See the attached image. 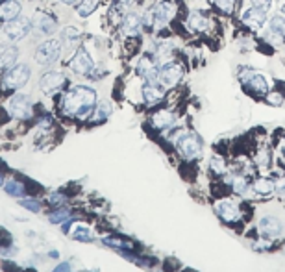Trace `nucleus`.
<instances>
[{
	"label": "nucleus",
	"instance_id": "34",
	"mask_svg": "<svg viewBox=\"0 0 285 272\" xmlns=\"http://www.w3.org/2000/svg\"><path fill=\"white\" fill-rule=\"evenodd\" d=\"M258 163L261 165V167H267L269 165V152L267 150H261L258 154Z\"/></svg>",
	"mask_w": 285,
	"mask_h": 272
},
{
	"label": "nucleus",
	"instance_id": "13",
	"mask_svg": "<svg viewBox=\"0 0 285 272\" xmlns=\"http://www.w3.org/2000/svg\"><path fill=\"white\" fill-rule=\"evenodd\" d=\"M137 73L141 74L142 78L147 80V82H154V84H158V65L152 61L150 58H141L139 59V65H137Z\"/></svg>",
	"mask_w": 285,
	"mask_h": 272
},
{
	"label": "nucleus",
	"instance_id": "19",
	"mask_svg": "<svg viewBox=\"0 0 285 272\" xmlns=\"http://www.w3.org/2000/svg\"><path fill=\"white\" fill-rule=\"evenodd\" d=\"M219 213H221V217L224 220H232V222L241 217L237 204H235V202H230V200H226V202H221V204H219Z\"/></svg>",
	"mask_w": 285,
	"mask_h": 272
},
{
	"label": "nucleus",
	"instance_id": "11",
	"mask_svg": "<svg viewBox=\"0 0 285 272\" xmlns=\"http://www.w3.org/2000/svg\"><path fill=\"white\" fill-rule=\"evenodd\" d=\"M70 69L76 74H87L93 69V59L89 58V54L85 52L84 48H80L78 52L74 54V58L70 59Z\"/></svg>",
	"mask_w": 285,
	"mask_h": 272
},
{
	"label": "nucleus",
	"instance_id": "36",
	"mask_svg": "<svg viewBox=\"0 0 285 272\" xmlns=\"http://www.w3.org/2000/svg\"><path fill=\"white\" fill-rule=\"evenodd\" d=\"M54 272H70V267H69V263H61L59 267L54 268Z\"/></svg>",
	"mask_w": 285,
	"mask_h": 272
},
{
	"label": "nucleus",
	"instance_id": "14",
	"mask_svg": "<svg viewBox=\"0 0 285 272\" xmlns=\"http://www.w3.org/2000/svg\"><path fill=\"white\" fill-rule=\"evenodd\" d=\"M150 11H152V15H154L156 26H161V24H165V22L170 19V15H172V6H170L169 2H156Z\"/></svg>",
	"mask_w": 285,
	"mask_h": 272
},
{
	"label": "nucleus",
	"instance_id": "33",
	"mask_svg": "<svg viewBox=\"0 0 285 272\" xmlns=\"http://www.w3.org/2000/svg\"><path fill=\"white\" fill-rule=\"evenodd\" d=\"M267 100H269V104H272V106H280L281 102H283V96H281L280 93H276V91H272V93H269Z\"/></svg>",
	"mask_w": 285,
	"mask_h": 272
},
{
	"label": "nucleus",
	"instance_id": "26",
	"mask_svg": "<svg viewBox=\"0 0 285 272\" xmlns=\"http://www.w3.org/2000/svg\"><path fill=\"white\" fill-rule=\"evenodd\" d=\"M6 191L10 194H13V196H22L24 194V185H22L21 182H17V180H10V182L6 183Z\"/></svg>",
	"mask_w": 285,
	"mask_h": 272
},
{
	"label": "nucleus",
	"instance_id": "35",
	"mask_svg": "<svg viewBox=\"0 0 285 272\" xmlns=\"http://www.w3.org/2000/svg\"><path fill=\"white\" fill-rule=\"evenodd\" d=\"M21 204H22V208H28V210H32V211H39V204H37L35 200H22Z\"/></svg>",
	"mask_w": 285,
	"mask_h": 272
},
{
	"label": "nucleus",
	"instance_id": "10",
	"mask_svg": "<svg viewBox=\"0 0 285 272\" xmlns=\"http://www.w3.org/2000/svg\"><path fill=\"white\" fill-rule=\"evenodd\" d=\"M259 233L265 237H276L280 235L281 230H283V226H281L280 219H276L272 215H267V217H261L259 220Z\"/></svg>",
	"mask_w": 285,
	"mask_h": 272
},
{
	"label": "nucleus",
	"instance_id": "27",
	"mask_svg": "<svg viewBox=\"0 0 285 272\" xmlns=\"http://www.w3.org/2000/svg\"><path fill=\"white\" fill-rule=\"evenodd\" d=\"M111 111H113V110H111V106L108 104V102H102V104H98V108H96L95 121H102V119H106Z\"/></svg>",
	"mask_w": 285,
	"mask_h": 272
},
{
	"label": "nucleus",
	"instance_id": "25",
	"mask_svg": "<svg viewBox=\"0 0 285 272\" xmlns=\"http://www.w3.org/2000/svg\"><path fill=\"white\" fill-rule=\"evenodd\" d=\"M96 8H98V0H82V4H78L76 11L80 17H89Z\"/></svg>",
	"mask_w": 285,
	"mask_h": 272
},
{
	"label": "nucleus",
	"instance_id": "28",
	"mask_svg": "<svg viewBox=\"0 0 285 272\" xmlns=\"http://www.w3.org/2000/svg\"><path fill=\"white\" fill-rule=\"evenodd\" d=\"M211 171L217 174H224L226 173V163L222 161V157H213L211 159Z\"/></svg>",
	"mask_w": 285,
	"mask_h": 272
},
{
	"label": "nucleus",
	"instance_id": "22",
	"mask_svg": "<svg viewBox=\"0 0 285 272\" xmlns=\"http://www.w3.org/2000/svg\"><path fill=\"white\" fill-rule=\"evenodd\" d=\"M172 122H174V117H172V113H170V111H159V113H156V115H154V126H156V128H159V130L169 128Z\"/></svg>",
	"mask_w": 285,
	"mask_h": 272
},
{
	"label": "nucleus",
	"instance_id": "3",
	"mask_svg": "<svg viewBox=\"0 0 285 272\" xmlns=\"http://www.w3.org/2000/svg\"><path fill=\"white\" fill-rule=\"evenodd\" d=\"M28 80H30V67L22 63L8 69L4 74V85L8 89H21L28 84Z\"/></svg>",
	"mask_w": 285,
	"mask_h": 272
},
{
	"label": "nucleus",
	"instance_id": "18",
	"mask_svg": "<svg viewBox=\"0 0 285 272\" xmlns=\"http://www.w3.org/2000/svg\"><path fill=\"white\" fill-rule=\"evenodd\" d=\"M19 13H21V4L17 0H6L0 4V19H4V21L15 19L19 17Z\"/></svg>",
	"mask_w": 285,
	"mask_h": 272
},
{
	"label": "nucleus",
	"instance_id": "5",
	"mask_svg": "<svg viewBox=\"0 0 285 272\" xmlns=\"http://www.w3.org/2000/svg\"><path fill=\"white\" fill-rule=\"evenodd\" d=\"M30 26H32L30 21L22 19V17H15V19L8 21V24H6V28H4V33L11 41H19V39H22V37L30 31Z\"/></svg>",
	"mask_w": 285,
	"mask_h": 272
},
{
	"label": "nucleus",
	"instance_id": "8",
	"mask_svg": "<svg viewBox=\"0 0 285 272\" xmlns=\"http://www.w3.org/2000/svg\"><path fill=\"white\" fill-rule=\"evenodd\" d=\"M65 78L61 73H47L43 74V78L39 80V87L45 94H54L56 91H59V87L63 85Z\"/></svg>",
	"mask_w": 285,
	"mask_h": 272
},
{
	"label": "nucleus",
	"instance_id": "2",
	"mask_svg": "<svg viewBox=\"0 0 285 272\" xmlns=\"http://www.w3.org/2000/svg\"><path fill=\"white\" fill-rule=\"evenodd\" d=\"M59 54H61V43L58 39H48L37 48L35 61L43 67H47V65H52L54 61H58Z\"/></svg>",
	"mask_w": 285,
	"mask_h": 272
},
{
	"label": "nucleus",
	"instance_id": "37",
	"mask_svg": "<svg viewBox=\"0 0 285 272\" xmlns=\"http://www.w3.org/2000/svg\"><path fill=\"white\" fill-rule=\"evenodd\" d=\"M121 4H124V6H130V4H133V0H119Z\"/></svg>",
	"mask_w": 285,
	"mask_h": 272
},
{
	"label": "nucleus",
	"instance_id": "29",
	"mask_svg": "<svg viewBox=\"0 0 285 272\" xmlns=\"http://www.w3.org/2000/svg\"><path fill=\"white\" fill-rule=\"evenodd\" d=\"M217 8H221L224 13H232L235 8V0H215Z\"/></svg>",
	"mask_w": 285,
	"mask_h": 272
},
{
	"label": "nucleus",
	"instance_id": "39",
	"mask_svg": "<svg viewBox=\"0 0 285 272\" xmlns=\"http://www.w3.org/2000/svg\"><path fill=\"white\" fill-rule=\"evenodd\" d=\"M0 185H2V174H0Z\"/></svg>",
	"mask_w": 285,
	"mask_h": 272
},
{
	"label": "nucleus",
	"instance_id": "20",
	"mask_svg": "<svg viewBox=\"0 0 285 272\" xmlns=\"http://www.w3.org/2000/svg\"><path fill=\"white\" fill-rule=\"evenodd\" d=\"M187 26L195 31H204L207 28V19L202 13H198V11H193L189 19H187Z\"/></svg>",
	"mask_w": 285,
	"mask_h": 272
},
{
	"label": "nucleus",
	"instance_id": "32",
	"mask_svg": "<svg viewBox=\"0 0 285 272\" xmlns=\"http://www.w3.org/2000/svg\"><path fill=\"white\" fill-rule=\"evenodd\" d=\"M270 2H272V0H252V6L267 13V11H269V8H270Z\"/></svg>",
	"mask_w": 285,
	"mask_h": 272
},
{
	"label": "nucleus",
	"instance_id": "40",
	"mask_svg": "<svg viewBox=\"0 0 285 272\" xmlns=\"http://www.w3.org/2000/svg\"><path fill=\"white\" fill-rule=\"evenodd\" d=\"M281 10H283V13H285V4H283V8H281Z\"/></svg>",
	"mask_w": 285,
	"mask_h": 272
},
{
	"label": "nucleus",
	"instance_id": "1",
	"mask_svg": "<svg viewBox=\"0 0 285 272\" xmlns=\"http://www.w3.org/2000/svg\"><path fill=\"white\" fill-rule=\"evenodd\" d=\"M96 104V93L91 87L85 85H76L74 89H70L69 93L65 94V113L67 115H74L78 119H84L93 111Z\"/></svg>",
	"mask_w": 285,
	"mask_h": 272
},
{
	"label": "nucleus",
	"instance_id": "24",
	"mask_svg": "<svg viewBox=\"0 0 285 272\" xmlns=\"http://www.w3.org/2000/svg\"><path fill=\"white\" fill-rule=\"evenodd\" d=\"M274 187H276V183L272 182V180H267V178H261V180H258V182L254 183V191H256V193H259V194L272 193V191H274Z\"/></svg>",
	"mask_w": 285,
	"mask_h": 272
},
{
	"label": "nucleus",
	"instance_id": "15",
	"mask_svg": "<svg viewBox=\"0 0 285 272\" xmlns=\"http://www.w3.org/2000/svg\"><path fill=\"white\" fill-rule=\"evenodd\" d=\"M243 22L250 28H261L265 24V11L258 10V8H250V10L243 11Z\"/></svg>",
	"mask_w": 285,
	"mask_h": 272
},
{
	"label": "nucleus",
	"instance_id": "21",
	"mask_svg": "<svg viewBox=\"0 0 285 272\" xmlns=\"http://www.w3.org/2000/svg\"><path fill=\"white\" fill-rule=\"evenodd\" d=\"M17 48L15 47H8L0 52V69H10L13 63L17 61Z\"/></svg>",
	"mask_w": 285,
	"mask_h": 272
},
{
	"label": "nucleus",
	"instance_id": "9",
	"mask_svg": "<svg viewBox=\"0 0 285 272\" xmlns=\"http://www.w3.org/2000/svg\"><path fill=\"white\" fill-rule=\"evenodd\" d=\"M243 82L246 84L248 89H252L254 93H258V94H265L269 91V84H267V80H265L263 74L254 73V71H246V73L243 74Z\"/></svg>",
	"mask_w": 285,
	"mask_h": 272
},
{
	"label": "nucleus",
	"instance_id": "6",
	"mask_svg": "<svg viewBox=\"0 0 285 272\" xmlns=\"http://www.w3.org/2000/svg\"><path fill=\"white\" fill-rule=\"evenodd\" d=\"M178 148L187 159H193V157L198 156L202 150L200 139H198L195 133H184V135L178 139Z\"/></svg>",
	"mask_w": 285,
	"mask_h": 272
},
{
	"label": "nucleus",
	"instance_id": "7",
	"mask_svg": "<svg viewBox=\"0 0 285 272\" xmlns=\"http://www.w3.org/2000/svg\"><path fill=\"white\" fill-rule=\"evenodd\" d=\"M182 76H184V69L180 67L178 63H167L159 69V82L167 87H172V85L178 84Z\"/></svg>",
	"mask_w": 285,
	"mask_h": 272
},
{
	"label": "nucleus",
	"instance_id": "4",
	"mask_svg": "<svg viewBox=\"0 0 285 272\" xmlns=\"http://www.w3.org/2000/svg\"><path fill=\"white\" fill-rule=\"evenodd\" d=\"M8 111H10L11 117L15 119H30L32 117V102L28 98L26 94H15L13 98L8 102Z\"/></svg>",
	"mask_w": 285,
	"mask_h": 272
},
{
	"label": "nucleus",
	"instance_id": "17",
	"mask_svg": "<svg viewBox=\"0 0 285 272\" xmlns=\"http://www.w3.org/2000/svg\"><path fill=\"white\" fill-rule=\"evenodd\" d=\"M141 26H142L141 17L135 15V13H128V15H124V19H122V31H124L126 36H135V33H139Z\"/></svg>",
	"mask_w": 285,
	"mask_h": 272
},
{
	"label": "nucleus",
	"instance_id": "16",
	"mask_svg": "<svg viewBox=\"0 0 285 272\" xmlns=\"http://www.w3.org/2000/svg\"><path fill=\"white\" fill-rule=\"evenodd\" d=\"M142 98L148 104H156V102H159V100L163 98V91H161V87L158 84L147 82V84L142 85Z\"/></svg>",
	"mask_w": 285,
	"mask_h": 272
},
{
	"label": "nucleus",
	"instance_id": "23",
	"mask_svg": "<svg viewBox=\"0 0 285 272\" xmlns=\"http://www.w3.org/2000/svg\"><path fill=\"white\" fill-rule=\"evenodd\" d=\"M70 235H73L74 239H80V241H89L91 237H93V233H91V230L87 226L74 224L73 228H70Z\"/></svg>",
	"mask_w": 285,
	"mask_h": 272
},
{
	"label": "nucleus",
	"instance_id": "31",
	"mask_svg": "<svg viewBox=\"0 0 285 272\" xmlns=\"http://www.w3.org/2000/svg\"><path fill=\"white\" fill-rule=\"evenodd\" d=\"M69 217V211H65V210H61V211H54L52 215H50V220H52L54 224H59V222H63L65 219Z\"/></svg>",
	"mask_w": 285,
	"mask_h": 272
},
{
	"label": "nucleus",
	"instance_id": "12",
	"mask_svg": "<svg viewBox=\"0 0 285 272\" xmlns=\"http://www.w3.org/2000/svg\"><path fill=\"white\" fill-rule=\"evenodd\" d=\"M33 26L39 30V33H43V36H50V33H54V30H56V26H58V22H56V19H54L52 15H47V13H37L35 17H33Z\"/></svg>",
	"mask_w": 285,
	"mask_h": 272
},
{
	"label": "nucleus",
	"instance_id": "30",
	"mask_svg": "<svg viewBox=\"0 0 285 272\" xmlns=\"http://www.w3.org/2000/svg\"><path fill=\"white\" fill-rule=\"evenodd\" d=\"M63 39L69 43H74L80 39V31L76 30V28H65L63 30Z\"/></svg>",
	"mask_w": 285,
	"mask_h": 272
},
{
	"label": "nucleus",
	"instance_id": "38",
	"mask_svg": "<svg viewBox=\"0 0 285 272\" xmlns=\"http://www.w3.org/2000/svg\"><path fill=\"white\" fill-rule=\"evenodd\" d=\"M61 2H63V4H74L76 0H61Z\"/></svg>",
	"mask_w": 285,
	"mask_h": 272
}]
</instances>
